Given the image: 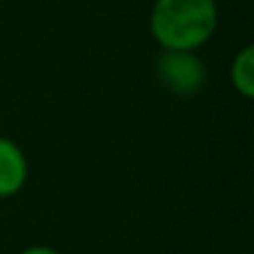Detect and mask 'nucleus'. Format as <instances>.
I'll return each instance as SVG.
<instances>
[{
    "instance_id": "4",
    "label": "nucleus",
    "mask_w": 254,
    "mask_h": 254,
    "mask_svg": "<svg viewBox=\"0 0 254 254\" xmlns=\"http://www.w3.org/2000/svg\"><path fill=\"white\" fill-rule=\"evenodd\" d=\"M230 83L237 89V94H241L243 98L254 96V47L246 45L243 49H239L237 56L230 63Z\"/></svg>"
},
{
    "instance_id": "1",
    "label": "nucleus",
    "mask_w": 254,
    "mask_h": 254,
    "mask_svg": "<svg viewBox=\"0 0 254 254\" xmlns=\"http://www.w3.org/2000/svg\"><path fill=\"white\" fill-rule=\"evenodd\" d=\"M219 29L216 0H154L149 31L161 49L196 52Z\"/></svg>"
},
{
    "instance_id": "3",
    "label": "nucleus",
    "mask_w": 254,
    "mask_h": 254,
    "mask_svg": "<svg viewBox=\"0 0 254 254\" xmlns=\"http://www.w3.org/2000/svg\"><path fill=\"white\" fill-rule=\"evenodd\" d=\"M29 163L20 145L0 136V198L16 196L27 183Z\"/></svg>"
},
{
    "instance_id": "2",
    "label": "nucleus",
    "mask_w": 254,
    "mask_h": 254,
    "mask_svg": "<svg viewBox=\"0 0 254 254\" xmlns=\"http://www.w3.org/2000/svg\"><path fill=\"white\" fill-rule=\"evenodd\" d=\"M156 83L167 94L179 98H190L203 92L207 83V67L196 52H174L161 49L154 63Z\"/></svg>"
},
{
    "instance_id": "5",
    "label": "nucleus",
    "mask_w": 254,
    "mask_h": 254,
    "mask_svg": "<svg viewBox=\"0 0 254 254\" xmlns=\"http://www.w3.org/2000/svg\"><path fill=\"white\" fill-rule=\"evenodd\" d=\"M18 254H61V252L54 250V248H49V246H29Z\"/></svg>"
}]
</instances>
